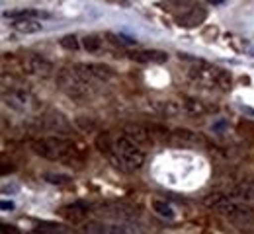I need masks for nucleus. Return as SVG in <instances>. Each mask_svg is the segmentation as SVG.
<instances>
[{
  "mask_svg": "<svg viewBox=\"0 0 254 234\" xmlns=\"http://www.w3.org/2000/svg\"><path fill=\"white\" fill-rule=\"evenodd\" d=\"M124 135H126L127 139H131L135 144H139V146L155 144V139H153L151 131L147 127H143V125H126L124 127Z\"/></svg>",
  "mask_w": 254,
  "mask_h": 234,
  "instance_id": "1a4fd4ad",
  "label": "nucleus"
},
{
  "mask_svg": "<svg viewBox=\"0 0 254 234\" xmlns=\"http://www.w3.org/2000/svg\"><path fill=\"white\" fill-rule=\"evenodd\" d=\"M59 45L66 49V51H76L78 47H80V43H78V37L76 35H63L61 39H59Z\"/></svg>",
  "mask_w": 254,
  "mask_h": 234,
  "instance_id": "a211bd4d",
  "label": "nucleus"
},
{
  "mask_svg": "<svg viewBox=\"0 0 254 234\" xmlns=\"http://www.w3.org/2000/svg\"><path fill=\"white\" fill-rule=\"evenodd\" d=\"M193 78L207 84V86H213V88H219V90H229L231 88V74L225 72L221 68L211 67V65H199L197 70L193 72Z\"/></svg>",
  "mask_w": 254,
  "mask_h": 234,
  "instance_id": "20e7f679",
  "label": "nucleus"
},
{
  "mask_svg": "<svg viewBox=\"0 0 254 234\" xmlns=\"http://www.w3.org/2000/svg\"><path fill=\"white\" fill-rule=\"evenodd\" d=\"M24 68L30 72V74H35V76H49L51 74V63L47 59H43L41 55H30L24 63Z\"/></svg>",
  "mask_w": 254,
  "mask_h": 234,
  "instance_id": "9d476101",
  "label": "nucleus"
},
{
  "mask_svg": "<svg viewBox=\"0 0 254 234\" xmlns=\"http://www.w3.org/2000/svg\"><path fill=\"white\" fill-rule=\"evenodd\" d=\"M235 193H237L241 199L253 203L254 201V180L253 178H247V180L239 182V184L235 186Z\"/></svg>",
  "mask_w": 254,
  "mask_h": 234,
  "instance_id": "ddd939ff",
  "label": "nucleus"
},
{
  "mask_svg": "<svg viewBox=\"0 0 254 234\" xmlns=\"http://www.w3.org/2000/svg\"><path fill=\"white\" fill-rule=\"evenodd\" d=\"M170 140L174 144H178V146H197L201 139L195 133L188 131V129H174L170 133Z\"/></svg>",
  "mask_w": 254,
  "mask_h": 234,
  "instance_id": "f8f14e48",
  "label": "nucleus"
},
{
  "mask_svg": "<svg viewBox=\"0 0 254 234\" xmlns=\"http://www.w3.org/2000/svg\"><path fill=\"white\" fill-rule=\"evenodd\" d=\"M33 152L45 160H59L64 164H74L82 162V154L68 142L59 137H49V139H39L32 142Z\"/></svg>",
  "mask_w": 254,
  "mask_h": 234,
  "instance_id": "f03ea898",
  "label": "nucleus"
},
{
  "mask_svg": "<svg viewBox=\"0 0 254 234\" xmlns=\"http://www.w3.org/2000/svg\"><path fill=\"white\" fill-rule=\"evenodd\" d=\"M2 209L6 211V209H14V203L12 201H2Z\"/></svg>",
  "mask_w": 254,
  "mask_h": 234,
  "instance_id": "412c9836",
  "label": "nucleus"
},
{
  "mask_svg": "<svg viewBox=\"0 0 254 234\" xmlns=\"http://www.w3.org/2000/svg\"><path fill=\"white\" fill-rule=\"evenodd\" d=\"M96 148L104 154V158L108 160V162H112L116 168H120V170H124L122 164H120V160H118V156H116V150H114V140H112V137L110 133H100L96 137Z\"/></svg>",
  "mask_w": 254,
  "mask_h": 234,
  "instance_id": "6e6552de",
  "label": "nucleus"
},
{
  "mask_svg": "<svg viewBox=\"0 0 254 234\" xmlns=\"http://www.w3.org/2000/svg\"><path fill=\"white\" fill-rule=\"evenodd\" d=\"M84 233H86V234H110V229H108L104 223L92 221V223L84 225Z\"/></svg>",
  "mask_w": 254,
  "mask_h": 234,
  "instance_id": "aec40b11",
  "label": "nucleus"
},
{
  "mask_svg": "<svg viewBox=\"0 0 254 234\" xmlns=\"http://www.w3.org/2000/svg\"><path fill=\"white\" fill-rule=\"evenodd\" d=\"M253 53H254V49H253Z\"/></svg>",
  "mask_w": 254,
  "mask_h": 234,
  "instance_id": "4be33fe9",
  "label": "nucleus"
},
{
  "mask_svg": "<svg viewBox=\"0 0 254 234\" xmlns=\"http://www.w3.org/2000/svg\"><path fill=\"white\" fill-rule=\"evenodd\" d=\"M114 150L124 170H139L145 164V152L141 150L139 144H135L126 135H120L114 139Z\"/></svg>",
  "mask_w": 254,
  "mask_h": 234,
  "instance_id": "7ed1b4c3",
  "label": "nucleus"
},
{
  "mask_svg": "<svg viewBox=\"0 0 254 234\" xmlns=\"http://www.w3.org/2000/svg\"><path fill=\"white\" fill-rule=\"evenodd\" d=\"M59 215L70 223H82L88 215V207L84 203H68L59 209Z\"/></svg>",
  "mask_w": 254,
  "mask_h": 234,
  "instance_id": "9b49d317",
  "label": "nucleus"
},
{
  "mask_svg": "<svg viewBox=\"0 0 254 234\" xmlns=\"http://www.w3.org/2000/svg\"><path fill=\"white\" fill-rule=\"evenodd\" d=\"M43 180L49 182V184H53V186H68L72 182V178L66 176V174H45Z\"/></svg>",
  "mask_w": 254,
  "mask_h": 234,
  "instance_id": "f3484780",
  "label": "nucleus"
},
{
  "mask_svg": "<svg viewBox=\"0 0 254 234\" xmlns=\"http://www.w3.org/2000/svg\"><path fill=\"white\" fill-rule=\"evenodd\" d=\"M127 57L133 61V63H139V65H162L166 63L168 55L164 51L159 49H133L127 53Z\"/></svg>",
  "mask_w": 254,
  "mask_h": 234,
  "instance_id": "423d86ee",
  "label": "nucleus"
},
{
  "mask_svg": "<svg viewBox=\"0 0 254 234\" xmlns=\"http://www.w3.org/2000/svg\"><path fill=\"white\" fill-rule=\"evenodd\" d=\"M104 39H106V41H108L112 47H118V49H120V47H126L127 41H131L129 37H124V35H116V34H112V32H106V34H104Z\"/></svg>",
  "mask_w": 254,
  "mask_h": 234,
  "instance_id": "6ab92c4d",
  "label": "nucleus"
},
{
  "mask_svg": "<svg viewBox=\"0 0 254 234\" xmlns=\"http://www.w3.org/2000/svg\"><path fill=\"white\" fill-rule=\"evenodd\" d=\"M72 72H74L80 80H84V82H88V84H92L96 80H108V78H112V74H114L112 68L104 67V65H74V67H72Z\"/></svg>",
  "mask_w": 254,
  "mask_h": 234,
  "instance_id": "39448f33",
  "label": "nucleus"
},
{
  "mask_svg": "<svg viewBox=\"0 0 254 234\" xmlns=\"http://www.w3.org/2000/svg\"><path fill=\"white\" fill-rule=\"evenodd\" d=\"M205 205L229 223H233L235 227H239L241 231H249L254 227V209L247 203H237L227 199L221 193H215L205 199Z\"/></svg>",
  "mask_w": 254,
  "mask_h": 234,
  "instance_id": "f257e3e1",
  "label": "nucleus"
},
{
  "mask_svg": "<svg viewBox=\"0 0 254 234\" xmlns=\"http://www.w3.org/2000/svg\"><path fill=\"white\" fill-rule=\"evenodd\" d=\"M205 18H207V10L203 6H199V4H193L191 8H188L186 12L180 14L178 24L184 26V28H197L199 24L205 22Z\"/></svg>",
  "mask_w": 254,
  "mask_h": 234,
  "instance_id": "0eeeda50",
  "label": "nucleus"
},
{
  "mask_svg": "<svg viewBox=\"0 0 254 234\" xmlns=\"http://www.w3.org/2000/svg\"><path fill=\"white\" fill-rule=\"evenodd\" d=\"M82 47H84L88 53H100V49L104 47V45H102V37L94 34L86 35V37L82 39Z\"/></svg>",
  "mask_w": 254,
  "mask_h": 234,
  "instance_id": "2eb2a0df",
  "label": "nucleus"
},
{
  "mask_svg": "<svg viewBox=\"0 0 254 234\" xmlns=\"http://www.w3.org/2000/svg\"><path fill=\"white\" fill-rule=\"evenodd\" d=\"M153 209L159 213L160 217H164V219H174V217H176L174 209H172L168 203H164V201H160V199L153 201Z\"/></svg>",
  "mask_w": 254,
  "mask_h": 234,
  "instance_id": "dca6fc26",
  "label": "nucleus"
},
{
  "mask_svg": "<svg viewBox=\"0 0 254 234\" xmlns=\"http://www.w3.org/2000/svg\"><path fill=\"white\" fill-rule=\"evenodd\" d=\"M14 28H16L20 34H37V32H41V24L32 20V18L14 20Z\"/></svg>",
  "mask_w": 254,
  "mask_h": 234,
  "instance_id": "4468645a",
  "label": "nucleus"
}]
</instances>
